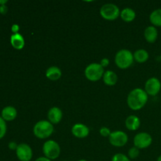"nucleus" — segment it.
I'll list each match as a JSON object with an SVG mask.
<instances>
[{
    "mask_svg": "<svg viewBox=\"0 0 161 161\" xmlns=\"http://www.w3.org/2000/svg\"><path fill=\"white\" fill-rule=\"evenodd\" d=\"M148 102V94L142 88L132 90L127 97V105L132 110H140L146 105Z\"/></svg>",
    "mask_w": 161,
    "mask_h": 161,
    "instance_id": "f257e3e1",
    "label": "nucleus"
},
{
    "mask_svg": "<svg viewBox=\"0 0 161 161\" xmlns=\"http://www.w3.org/2000/svg\"><path fill=\"white\" fill-rule=\"evenodd\" d=\"M53 126L49 120H40L36 124L33 128V133L36 138L45 139L53 134Z\"/></svg>",
    "mask_w": 161,
    "mask_h": 161,
    "instance_id": "f03ea898",
    "label": "nucleus"
},
{
    "mask_svg": "<svg viewBox=\"0 0 161 161\" xmlns=\"http://www.w3.org/2000/svg\"><path fill=\"white\" fill-rule=\"evenodd\" d=\"M134 54L129 50L123 49L116 53L115 57V62L118 68L121 69H127L133 64Z\"/></svg>",
    "mask_w": 161,
    "mask_h": 161,
    "instance_id": "7ed1b4c3",
    "label": "nucleus"
},
{
    "mask_svg": "<svg viewBox=\"0 0 161 161\" xmlns=\"http://www.w3.org/2000/svg\"><path fill=\"white\" fill-rule=\"evenodd\" d=\"M85 76L88 80L92 82L98 81L103 77L105 71L104 68L98 63H91L85 69Z\"/></svg>",
    "mask_w": 161,
    "mask_h": 161,
    "instance_id": "20e7f679",
    "label": "nucleus"
},
{
    "mask_svg": "<svg viewBox=\"0 0 161 161\" xmlns=\"http://www.w3.org/2000/svg\"><path fill=\"white\" fill-rule=\"evenodd\" d=\"M42 152L44 156L50 160H55L61 153V148L58 142L53 140H49L44 143L42 146Z\"/></svg>",
    "mask_w": 161,
    "mask_h": 161,
    "instance_id": "39448f33",
    "label": "nucleus"
},
{
    "mask_svg": "<svg viewBox=\"0 0 161 161\" xmlns=\"http://www.w3.org/2000/svg\"><path fill=\"white\" fill-rule=\"evenodd\" d=\"M100 14L104 19L107 20H114L120 16V11L116 5L113 3H107L101 7Z\"/></svg>",
    "mask_w": 161,
    "mask_h": 161,
    "instance_id": "423d86ee",
    "label": "nucleus"
},
{
    "mask_svg": "<svg viewBox=\"0 0 161 161\" xmlns=\"http://www.w3.org/2000/svg\"><path fill=\"white\" fill-rule=\"evenodd\" d=\"M110 144L116 147H123L127 144L128 141V137L125 132L122 130H116L112 132L110 136L108 137Z\"/></svg>",
    "mask_w": 161,
    "mask_h": 161,
    "instance_id": "0eeeda50",
    "label": "nucleus"
},
{
    "mask_svg": "<svg viewBox=\"0 0 161 161\" xmlns=\"http://www.w3.org/2000/svg\"><path fill=\"white\" fill-rule=\"evenodd\" d=\"M153 142L152 136L146 132H141L135 135L134 138V145L138 149H146Z\"/></svg>",
    "mask_w": 161,
    "mask_h": 161,
    "instance_id": "6e6552de",
    "label": "nucleus"
},
{
    "mask_svg": "<svg viewBox=\"0 0 161 161\" xmlns=\"http://www.w3.org/2000/svg\"><path fill=\"white\" fill-rule=\"evenodd\" d=\"M16 154L20 161H30L32 158V149L25 143H21L18 145L16 149Z\"/></svg>",
    "mask_w": 161,
    "mask_h": 161,
    "instance_id": "1a4fd4ad",
    "label": "nucleus"
},
{
    "mask_svg": "<svg viewBox=\"0 0 161 161\" xmlns=\"http://www.w3.org/2000/svg\"><path fill=\"white\" fill-rule=\"evenodd\" d=\"M161 89V83L160 80L156 77H152L146 81L145 84V91L148 95L156 96Z\"/></svg>",
    "mask_w": 161,
    "mask_h": 161,
    "instance_id": "9d476101",
    "label": "nucleus"
},
{
    "mask_svg": "<svg viewBox=\"0 0 161 161\" xmlns=\"http://www.w3.org/2000/svg\"><path fill=\"white\" fill-rule=\"evenodd\" d=\"M72 133L75 138H84L88 136L90 133V130L85 124H75L72 128Z\"/></svg>",
    "mask_w": 161,
    "mask_h": 161,
    "instance_id": "9b49d317",
    "label": "nucleus"
},
{
    "mask_svg": "<svg viewBox=\"0 0 161 161\" xmlns=\"http://www.w3.org/2000/svg\"><path fill=\"white\" fill-rule=\"evenodd\" d=\"M63 116L62 111L58 107H52L48 112L47 117L52 124H57L61 120Z\"/></svg>",
    "mask_w": 161,
    "mask_h": 161,
    "instance_id": "f8f14e48",
    "label": "nucleus"
},
{
    "mask_svg": "<svg viewBox=\"0 0 161 161\" xmlns=\"http://www.w3.org/2000/svg\"><path fill=\"white\" fill-rule=\"evenodd\" d=\"M144 36L146 40L149 43L155 42L158 37V31L157 28L154 26L147 27L144 31Z\"/></svg>",
    "mask_w": 161,
    "mask_h": 161,
    "instance_id": "ddd939ff",
    "label": "nucleus"
},
{
    "mask_svg": "<svg viewBox=\"0 0 161 161\" xmlns=\"http://www.w3.org/2000/svg\"><path fill=\"white\" fill-rule=\"evenodd\" d=\"M17 112L14 107L6 106L2 110V117L5 121H12L17 117Z\"/></svg>",
    "mask_w": 161,
    "mask_h": 161,
    "instance_id": "4468645a",
    "label": "nucleus"
},
{
    "mask_svg": "<svg viewBox=\"0 0 161 161\" xmlns=\"http://www.w3.org/2000/svg\"><path fill=\"white\" fill-rule=\"evenodd\" d=\"M140 122L139 118L135 115H131L129 116L125 120V125L128 130H137L140 127Z\"/></svg>",
    "mask_w": 161,
    "mask_h": 161,
    "instance_id": "2eb2a0df",
    "label": "nucleus"
},
{
    "mask_svg": "<svg viewBox=\"0 0 161 161\" xmlns=\"http://www.w3.org/2000/svg\"><path fill=\"white\" fill-rule=\"evenodd\" d=\"M61 71L57 66H51L46 71V76L52 81H56L61 77Z\"/></svg>",
    "mask_w": 161,
    "mask_h": 161,
    "instance_id": "dca6fc26",
    "label": "nucleus"
},
{
    "mask_svg": "<svg viewBox=\"0 0 161 161\" xmlns=\"http://www.w3.org/2000/svg\"><path fill=\"white\" fill-rule=\"evenodd\" d=\"M10 43L16 50H21L25 47V39L19 33L14 34L10 37Z\"/></svg>",
    "mask_w": 161,
    "mask_h": 161,
    "instance_id": "f3484780",
    "label": "nucleus"
},
{
    "mask_svg": "<svg viewBox=\"0 0 161 161\" xmlns=\"http://www.w3.org/2000/svg\"><path fill=\"white\" fill-rule=\"evenodd\" d=\"M117 75L113 71L108 70L104 73L103 81L105 84L108 85V86H114L117 83Z\"/></svg>",
    "mask_w": 161,
    "mask_h": 161,
    "instance_id": "a211bd4d",
    "label": "nucleus"
},
{
    "mask_svg": "<svg viewBox=\"0 0 161 161\" xmlns=\"http://www.w3.org/2000/svg\"><path fill=\"white\" fill-rule=\"evenodd\" d=\"M120 17L123 20L126 22L133 21L136 17L135 10H133L130 8H125L120 12Z\"/></svg>",
    "mask_w": 161,
    "mask_h": 161,
    "instance_id": "6ab92c4d",
    "label": "nucleus"
},
{
    "mask_svg": "<svg viewBox=\"0 0 161 161\" xmlns=\"http://www.w3.org/2000/svg\"><path fill=\"white\" fill-rule=\"evenodd\" d=\"M149 53L146 50L140 49L134 53V59L138 63H144L149 59Z\"/></svg>",
    "mask_w": 161,
    "mask_h": 161,
    "instance_id": "aec40b11",
    "label": "nucleus"
},
{
    "mask_svg": "<svg viewBox=\"0 0 161 161\" xmlns=\"http://www.w3.org/2000/svg\"><path fill=\"white\" fill-rule=\"evenodd\" d=\"M149 20L154 27H161V9L153 11L149 16Z\"/></svg>",
    "mask_w": 161,
    "mask_h": 161,
    "instance_id": "412c9836",
    "label": "nucleus"
},
{
    "mask_svg": "<svg viewBox=\"0 0 161 161\" xmlns=\"http://www.w3.org/2000/svg\"><path fill=\"white\" fill-rule=\"evenodd\" d=\"M6 133V121L3 119L2 116H0V139L5 136Z\"/></svg>",
    "mask_w": 161,
    "mask_h": 161,
    "instance_id": "4be33fe9",
    "label": "nucleus"
},
{
    "mask_svg": "<svg viewBox=\"0 0 161 161\" xmlns=\"http://www.w3.org/2000/svg\"><path fill=\"white\" fill-rule=\"evenodd\" d=\"M138 155H139V149H138L137 147H135H135H132L129 149L128 156L130 159H132V160L136 159L137 157H138Z\"/></svg>",
    "mask_w": 161,
    "mask_h": 161,
    "instance_id": "5701e85b",
    "label": "nucleus"
},
{
    "mask_svg": "<svg viewBox=\"0 0 161 161\" xmlns=\"http://www.w3.org/2000/svg\"><path fill=\"white\" fill-rule=\"evenodd\" d=\"M112 161H130V158L123 153H116L112 158Z\"/></svg>",
    "mask_w": 161,
    "mask_h": 161,
    "instance_id": "b1692460",
    "label": "nucleus"
},
{
    "mask_svg": "<svg viewBox=\"0 0 161 161\" xmlns=\"http://www.w3.org/2000/svg\"><path fill=\"white\" fill-rule=\"evenodd\" d=\"M99 132H100V135L103 137H109L112 133V132L110 131L109 129H108V127H102V128L100 129V130H99Z\"/></svg>",
    "mask_w": 161,
    "mask_h": 161,
    "instance_id": "393cba45",
    "label": "nucleus"
},
{
    "mask_svg": "<svg viewBox=\"0 0 161 161\" xmlns=\"http://www.w3.org/2000/svg\"><path fill=\"white\" fill-rule=\"evenodd\" d=\"M100 64H101V65H102L103 68L107 67V66H108V64H109V60H108V58H103V59H102V61H101Z\"/></svg>",
    "mask_w": 161,
    "mask_h": 161,
    "instance_id": "a878e982",
    "label": "nucleus"
},
{
    "mask_svg": "<svg viewBox=\"0 0 161 161\" xmlns=\"http://www.w3.org/2000/svg\"><path fill=\"white\" fill-rule=\"evenodd\" d=\"M11 30H12V31L14 32V34H17V33H18L19 30H20V27H19V25H17V24H14V25H13L12 27H11Z\"/></svg>",
    "mask_w": 161,
    "mask_h": 161,
    "instance_id": "bb28decb",
    "label": "nucleus"
},
{
    "mask_svg": "<svg viewBox=\"0 0 161 161\" xmlns=\"http://www.w3.org/2000/svg\"><path fill=\"white\" fill-rule=\"evenodd\" d=\"M8 11V8L6 5H3L0 6V14H6Z\"/></svg>",
    "mask_w": 161,
    "mask_h": 161,
    "instance_id": "cd10ccee",
    "label": "nucleus"
},
{
    "mask_svg": "<svg viewBox=\"0 0 161 161\" xmlns=\"http://www.w3.org/2000/svg\"><path fill=\"white\" fill-rule=\"evenodd\" d=\"M18 146V145H17V143L15 142H11L9 143V148L12 150H16Z\"/></svg>",
    "mask_w": 161,
    "mask_h": 161,
    "instance_id": "c85d7f7f",
    "label": "nucleus"
},
{
    "mask_svg": "<svg viewBox=\"0 0 161 161\" xmlns=\"http://www.w3.org/2000/svg\"><path fill=\"white\" fill-rule=\"evenodd\" d=\"M35 161H51V160H50V159L47 158V157H39V158L36 159Z\"/></svg>",
    "mask_w": 161,
    "mask_h": 161,
    "instance_id": "c756f323",
    "label": "nucleus"
},
{
    "mask_svg": "<svg viewBox=\"0 0 161 161\" xmlns=\"http://www.w3.org/2000/svg\"><path fill=\"white\" fill-rule=\"evenodd\" d=\"M6 3H7V0H0V6L6 5Z\"/></svg>",
    "mask_w": 161,
    "mask_h": 161,
    "instance_id": "7c9ffc66",
    "label": "nucleus"
},
{
    "mask_svg": "<svg viewBox=\"0 0 161 161\" xmlns=\"http://www.w3.org/2000/svg\"><path fill=\"white\" fill-rule=\"evenodd\" d=\"M157 161H161V155L158 157V158H157Z\"/></svg>",
    "mask_w": 161,
    "mask_h": 161,
    "instance_id": "2f4dec72",
    "label": "nucleus"
},
{
    "mask_svg": "<svg viewBox=\"0 0 161 161\" xmlns=\"http://www.w3.org/2000/svg\"><path fill=\"white\" fill-rule=\"evenodd\" d=\"M78 161H87V160H78Z\"/></svg>",
    "mask_w": 161,
    "mask_h": 161,
    "instance_id": "473e14b6",
    "label": "nucleus"
},
{
    "mask_svg": "<svg viewBox=\"0 0 161 161\" xmlns=\"http://www.w3.org/2000/svg\"><path fill=\"white\" fill-rule=\"evenodd\" d=\"M64 161H69V160H64Z\"/></svg>",
    "mask_w": 161,
    "mask_h": 161,
    "instance_id": "72a5a7b5",
    "label": "nucleus"
},
{
    "mask_svg": "<svg viewBox=\"0 0 161 161\" xmlns=\"http://www.w3.org/2000/svg\"><path fill=\"white\" fill-rule=\"evenodd\" d=\"M160 58H161V54H160Z\"/></svg>",
    "mask_w": 161,
    "mask_h": 161,
    "instance_id": "f704fd0d",
    "label": "nucleus"
}]
</instances>
